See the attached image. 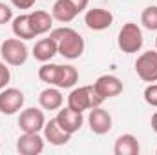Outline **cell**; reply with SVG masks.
<instances>
[{
    "mask_svg": "<svg viewBox=\"0 0 157 155\" xmlns=\"http://www.w3.org/2000/svg\"><path fill=\"white\" fill-rule=\"evenodd\" d=\"M75 9H77V13H80V11H84L86 7H88V4H90V0H68Z\"/></svg>",
    "mask_w": 157,
    "mask_h": 155,
    "instance_id": "27",
    "label": "cell"
},
{
    "mask_svg": "<svg viewBox=\"0 0 157 155\" xmlns=\"http://www.w3.org/2000/svg\"><path fill=\"white\" fill-rule=\"evenodd\" d=\"M17 150L20 155H39L44 152V139L39 133H22L17 141Z\"/></svg>",
    "mask_w": 157,
    "mask_h": 155,
    "instance_id": "13",
    "label": "cell"
},
{
    "mask_svg": "<svg viewBox=\"0 0 157 155\" xmlns=\"http://www.w3.org/2000/svg\"><path fill=\"white\" fill-rule=\"evenodd\" d=\"M42 131H44V141H48L53 146H64L71 139V133L62 130V126L57 122V119H51L49 122H46Z\"/></svg>",
    "mask_w": 157,
    "mask_h": 155,
    "instance_id": "11",
    "label": "cell"
},
{
    "mask_svg": "<svg viewBox=\"0 0 157 155\" xmlns=\"http://www.w3.org/2000/svg\"><path fill=\"white\" fill-rule=\"evenodd\" d=\"M155 47H157V39H155Z\"/></svg>",
    "mask_w": 157,
    "mask_h": 155,
    "instance_id": "29",
    "label": "cell"
},
{
    "mask_svg": "<svg viewBox=\"0 0 157 155\" xmlns=\"http://www.w3.org/2000/svg\"><path fill=\"white\" fill-rule=\"evenodd\" d=\"M59 53V47H57V42L48 37V39H40L35 47H33V57L39 60V62H49L55 55Z\"/></svg>",
    "mask_w": 157,
    "mask_h": 155,
    "instance_id": "16",
    "label": "cell"
},
{
    "mask_svg": "<svg viewBox=\"0 0 157 155\" xmlns=\"http://www.w3.org/2000/svg\"><path fill=\"white\" fill-rule=\"evenodd\" d=\"M77 15H78L77 9H75L68 0H57V2L53 4V7H51V17H53V20H59V22H62V24L71 22Z\"/></svg>",
    "mask_w": 157,
    "mask_h": 155,
    "instance_id": "18",
    "label": "cell"
},
{
    "mask_svg": "<svg viewBox=\"0 0 157 155\" xmlns=\"http://www.w3.org/2000/svg\"><path fill=\"white\" fill-rule=\"evenodd\" d=\"M88 124L95 135H104L112 130V115L106 110H102L101 106L91 108V112L88 115Z\"/></svg>",
    "mask_w": 157,
    "mask_h": 155,
    "instance_id": "10",
    "label": "cell"
},
{
    "mask_svg": "<svg viewBox=\"0 0 157 155\" xmlns=\"http://www.w3.org/2000/svg\"><path fill=\"white\" fill-rule=\"evenodd\" d=\"M44 124H46V117L44 112L39 108H26L20 112L18 126L22 133H40L44 130Z\"/></svg>",
    "mask_w": 157,
    "mask_h": 155,
    "instance_id": "6",
    "label": "cell"
},
{
    "mask_svg": "<svg viewBox=\"0 0 157 155\" xmlns=\"http://www.w3.org/2000/svg\"><path fill=\"white\" fill-rule=\"evenodd\" d=\"M155 153H157V150H155Z\"/></svg>",
    "mask_w": 157,
    "mask_h": 155,
    "instance_id": "30",
    "label": "cell"
},
{
    "mask_svg": "<svg viewBox=\"0 0 157 155\" xmlns=\"http://www.w3.org/2000/svg\"><path fill=\"white\" fill-rule=\"evenodd\" d=\"M143 42H144L143 31H141V28L135 22H126L121 28L119 37H117V44L122 53H137V51H141Z\"/></svg>",
    "mask_w": 157,
    "mask_h": 155,
    "instance_id": "4",
    "label": "cell"
},
{
    "mask_svg": "<svg viewBox=\"0 0 157 155\" xmlns=\"http://www.w3.org/2000/svg\"><path fill=\"white\" fill-rule=\"evenodd\" d=\"M0 55L9 66H22L29 57V49L22 39H6L0 44Z\"/></svg>",
    "mask_w": 157,
    "mask_h": 155,
    "instance_id": "3",
    "label": "cell"
},
{
    "mask_svg": "<svg viewBox=\"0 0 157 155\" xmlns=\"http://www.w3.org/2000/svg\"><path fill=\"white\" fill-rule=\"evenodd\" d=\"M39 102L40 108L46 110V112H55V110H60L62 102H64V97L60 93V88H46L42 89L39 95Z\"/></svg>",
    "mask_w": 157,
    "mask_h": 155,
    "instance_id": "14",
    "label": "cell"
},
{
    "mask_svg": "<svg viewBox=\"0 0 157 155\" xmlns=\"http://www.w3.org/2000/svg\"><path fill=\"white\" fill-rule=\"evenodd\" d=\"M93 88H95V91L104 100L106 99H112V97H117V95L122 93V82L115 75H101V77L93 82Z\"/></svg>",
    "mask_w": 157,
    "mask_h": 155,
    "instance_id": "9",
    "label": "cell"
},
{
    "mask_svg": "<svg viewBox=\"0 0 157 155\" xmlns=\"http://www.w3.org/2000/svg\"><path fill=\"white\" fill-rule=\"evenodd\" d=\"M137 77L143 82H157V51H144L135 60Z\"/></svg>",
    "mask_w": 157,
    "mask_h": 155,
    "instance_id": "5",
    "label": "cell"
},
{
    "mask_svg": "<svg viewBox=\"0 0 157 155\" xmlns=\"http://www.w3.org/2000/svg\"><path fill=\"white\" fill-rule=\"evenodd\" d=\"M9 78H11L9 68L6 66V62H0V89H4L9 84Z\"/></svg>",
    "mask_w": 157,
    "mask_h": 155,
    "instance_id": "25",
    "label": "cell"
},
{
    "mask_svg": "<svg viewBox=\"0 0 157 155\" xmlns=\"http://www.w3.org/2000/svg\"><path fill=\"white\" fill-rule=\"evenodd\" d=\"M13 33L17 39H22V40H31L35 39V31L31 28V20H29V15H18L13 18Z\"/></svg>",
    "mask_w": 157,
    "mask_h": 155,
    "instance_id": "19",
    "label": "cell"
},
{
    "mask_svg": "<svg viewBox=\"0 0 157 155\" xmlns=\"http://www.w3.org/2000/svg\"><path fill=\"white\" fill-rule=\"evenodd\" d=\"M78 80V71L73 66H60V73H59V80H57V88L60 89H68L73 88Z\"/></svg>",
    "mask_w": 157,
    "mask_h": 155,
    "instance_id": "20",
    "label": "cell"
},
{
    "mask_svg": "<svg viewBox=\"0 0 157 155\" xmlns=\"http://www.w3.org/2000/svg\"><path fill=\"white\" fill-rule=\"evenodd\" d=\"M37 0H11V4L17 7V9H31L35 6Z\"/></svg>",
    "mask_w": 157,
    "mask_h": 155,
    "instance_id": "26",
    "label": "cell"
},
{
    "mask_svg": "<svg viewBox=\"0 0 157 155\" xmlns=\"http://www.w3.org/2000/svg\"><path fill=\"white\" fill-rule=\"evenodd\" d=\"M57 122L62 126V130H66L68 133H75L78 131L80 128H82V122H84V117H82V112H75V110H71V108H62V110H59V113H57Z\"/></svg>",
    "mask_w": 157,
    "mask_h": 155,
    "instance_id": "12",
    "label": "cell"
},
{
    "mask_svg": "<svg viewBox=\"0 0 157 155\" xmlns=\"http://www.w3.org/2000/svg\"><path fill=\"white\" fill-rule=\"evenodd\" d=\"M9 20H13V9L7 4L0 2V26L2 24H7Z\"/></svg>",
    "mask_w": 157,
    "mask_h": 155,
    "instance_id": "24",
    "label": "cell"
},
{
    "mask_svg": "<svg viewBox=\"0 0 157 155\" xmlns=\"http://www.w3.org/2000/svg\"><path fill=\"white\" fill-rule=\"evenodd\" d=\"M29 20H31V28H33V31H35L37 37L48 33L53 28V17L48 11H42V9L31 11L29 13Z\"/></svg>",
    "mask_w": 157,
    "mask_h": 155,
    "instance_id": "17",
    "label": "cell"
},
{
    "mask_svg": "<svg viewBox=\"0 0 157 155\" xmlns=\"http://www.w3.org/2000/svg\"><path fill=\"white\" fill-rule=\"evenodd\" d=\"M24 93L17 88H4L0 89V112L4 115H13L22 110L24 106Z\"/></svg>",
    "mask_w": 157,
    "mask_h": 155,
    "instance_id": "7",
    "label": "cell"
},
{
    "mask_svg": "<svg viewBox=\"0 0 157 155\" xmlns=\"http://www.w3.org/2000/svg\"><path fill=\"white\" fill-rule=\"evenodd\" d=\"M84 24L91 29V31H104L113 24V15L110 9H102V7H93L86 11L84 17Z\"/></svg>",
    "mask_w": 157,
    "mask_h": 155,
    "instance_id": "8",
    "label": "cell"
},
{
    "mask_svg": "<svg viewBox=\"0 0 157 155\" xmlns=\"http://www.w3.org/2000/svg\"><path fill=\"white\" fill-rule=\"evenodd\" d=\"M60 73V64H51V62H44L39 68V78L42 82L49 84V86H57Z\"/></svg>",
    "mask_w": 157,
    "mask_h": 155,
    "instance_id": "21",
    "label": "cell"
},
{
    "mask_svg": "<svg viewBox=\"0 0 157 155\" xmlns=\"http://www.w3.org/2000/svg\"><path fill=\"white\" fill-rule=\"evenodd\" d=\"M152 130H154V131L157 133V112L154 113V115H152Z\"/></svg>",
    "mask_w": 157,
    "mask_h": 155,
    "instance_id": "28",
    "label": "cell"
},
{
    "mask_svg": "<svg viewBox=\"0 0 157 155\" xmlns=\"http://www.w3.org/2000/svg\"><path fill=\"white\" fill-rule=\"evenodd\" d=\"M143 97H144V100H146L150 106H155V108H157V82H155V84L152 82L150 86H146V89H144Z\"/></svg>",
    "mask_w": 157,
    "mask_h": 155,
    "instance_id": "23",
    "label": "cell"
},
{
    "mask_svg": "<svg viewBox=\"0 0 157 155\" xmlns=\"http://www.w3.org/2000/svg\"><path fill=\"white\" fill-rule=\"evenodd\" d=\"M141 24L148 31H157V6H148L141 15Z\"/></svg>",
    "mask_w": 157,
    "mask_h": 155,
    "instance_id": "22",
    "label": "cell"
},
{
    "mask_svg": "<svg viewBox=\"0 0 157 155\" xmlns=\"http://www.w3.org/2000/svg\"><path fill=\"white\" fill-rule=\"evenodd\" d=\"M49 37L57 42L59 55L68 60H75L84 53V39L73 28H57L51 31Z\"/></svg>",
    "mask_w": 157,
    "mask_h": 155,
    "instance_id": "1",
    "label": "cell"
},
{
    "mask_svg": "<svg viewBox=\"0 0 157 155\" xmlns=\"http://www.w3.org/2000/svg\"><path fill=\"white\" fill-rule=\"evenodd\" d=\"M139 152H141V146H139V141L135 135L124 133V135L117 137L115 146H113L115 155H139Z\"/></svg>",
    "mask_w": 157,
    "mask_h": 155,
    "instance_id": "15",
    "label": "cell"
},
{
    "mask_svg": "<svg viewBox=\"0 0 157 155\" xmlns=\"http://www.w3.org/2000/svg\"><path fill=\"white\" fill-rule=\"evenodd\" d=\"M104 102V99L95 91L93 84L91 86H80L75 88L70 95H68V108L75 110V112H86L91 108H97Z\"/></svg>",
    "mask_w": 157,
    "mask_h": 155,
    "instance_id": "2",
    "label": "cell"
}]
</instances>
